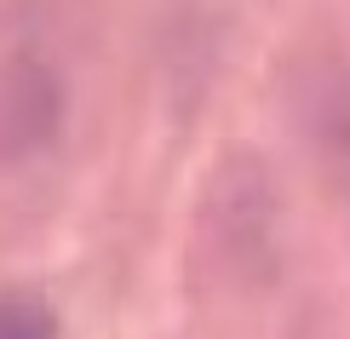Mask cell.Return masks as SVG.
<instances>
[{
    "label": "cell",
    "instance_id": "1",
    "mask_svg": "<svg viewBox=\"0 0 350 339\" xmlns=\"http://www.w3.org/2000/svg\"><path fill=\"white\" fill-rule=\"evenodd\" d=\"M0 339H57L52 299L23 293V288H6L0 293Z\"/></svg>",
    "mask_w": 350,
    "mask_h": 339
}]
</instances>
